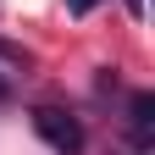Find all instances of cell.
I'll use <instances>...</instances> for the list:
<instances>
[{
  "label": "cell",
  "instance_id": "obj_1",
  "mask_svg": "<svg viewBox=\"0 0 155 155\" xmlns=\"http://www.w3.org/2000/svg\"><path fill=\"white\" fill-rule=\"evenodd\" d=\"M33 133L45 139L55 155H83V122L61 105H39L33 111Z\"/></svg>",
  "mask_w": 155,
  "mask_h": 155
},
{
  "label": "cell",
  "instance_id": "obj_2",
  "mask_svg": "<svg viewBox=\"0 0 155 155\" xmlns=\"http://www.w3.org/2000/svg\"><path fill=\"white\" fill-rule=\"evenodd\" d=\"M127 139H133L139 155L155 150V94L150 89H133L127 94Z\"/></svg>",
  "mask_w": 155,
  "mask_h": 155
},
{
  "label": "cell",
  "instance_id": "obj_3",
  "mask_svg": "<svg viewBox=\"0 0 155 155\" xmlns=\"http://www.w3.org/2000/svg\"><path fill=\"white\" fill-rule=\"evenodd\" d=\"M0 67H11V72H28V67H33V55H28L22 45H6V39H0Z\"/></svg>",
  "mask_w": 155,
  "mask_h": 155
},
{
  "label": "cell",
  "instance_id": "obj_4",
  "mask_svg": "<svg viewBox=\"0 0 155 155\" xmlns=\"http://www.w3.org/2000/svg\"><path fill=\"white\" fill-rule=\"evenodd\" d=\"M94 6H100V0H67V11H72V17H83V11H94Z\"/></svg>",
  "mask_w": 155,
  "mask_h": 155
},
{
  "label": "cell",
  "instance_id": "obj_5",
  "mask_svg": "<svg viewBox=\"0 0 155 155\" xmlns=\"http://www.w3.org/2000/svg\"><path fill=\"white\" fill-rule=\"evenodd\" d=\"M0 100H11V72H0Z\"/></svg>",
  "mask_w": 155,
  "mask_h": 155
},
{
  "label": "cell",
  "instance_id": "obj_6",
  "mask_svg": "<svg viewBox=\"0 0 155 155\" xmlns=\"http://www.w3.org/2000/svg\"><path fill=\"white\" fill-rule=\"evenodd\" d=\"M127 11H133V17H139V11H144V0H127Z\"/></svg>",
  "mask_w": 155,
  "mask_h": 155
}]
</instances>
